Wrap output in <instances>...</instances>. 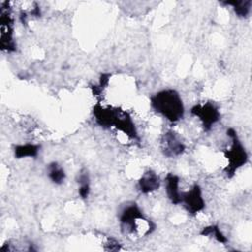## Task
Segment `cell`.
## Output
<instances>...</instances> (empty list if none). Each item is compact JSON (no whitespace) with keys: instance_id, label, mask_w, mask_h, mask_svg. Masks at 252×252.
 <instances>
[{"instance_id":"7","label":"cell","mask_w":252,"mask_h":252,"mask_svg":"<svg viewBox=\"0 0 252 252\" xmlns=\"http://www.w3.org/2000/svg\"><path fill=\"white\" fill-rule=\"evenodd\" d=\"M111 127H114L118 131L122 132L130 139L139 141V135H138L137 128L135 126V123H134L131 115L127 111L121 110V109H118L115 107Z\"/></svg>"},{"instance_id":"2","label":"cell","mask_w":252,"mask_h":252,"mask_svg":"<svg viewBox=\"0 0 252 252\" xmlns=\"http://www.w3.org/2000/svg\"><path fill=\"white\" fill-rule=\"evenodd\" d=\"M227 136L231 140L230 148L223 152L224 157L227 159V165L224 168V172L227 177L231 178L234 176L235 172L242 167L248 161V154L243 146L242 142L239 140L236 131L233 128H228L226 131Z\"/></svg>"},{"instance_id":"3","label":"cell","mask_w":252,"mask_h":252,"mask_svg":"<svg viewBox=\"0 0 252 252\" xmlns=\"http://www.w3.org/2000/svg\"><path fill=\"white\" fill-rule=\"evenodd\" d=\"M118 219L122 231L128 233L138 232L140 230V222L149 220L135 202L126 203L120 210Z\"/></svg>"},{"instance_id":"9","label":"cell","mask_w":252,"mask_h":252,"mask_svg":"<svg viewBox=\"0 0 252 252\" xmlns=\"http://www.w3.org/2000/svg\"><path fill=\"white\" fill-rule=\"evenodd\" d=\"M166 196L173 205L181 204V193L179 190V177L174 173H168L164 178Z\"/></svg>"},{"instance_id":"1","label":"cell","mask_w":252,"mask_h":252,"mask_svg":"<svg viewBox=\"0 0 252 252\" xmlns=\"http://www.w3.org/2000/svg\"><path fill=\"white\" fill-rule=\"evenodd\" d=\"M151 106L157 113L172 123L181 120L185 112L182 98L174 89H164L152 95Z\"/></svg>"},{"instance_id":"14","label":"cell","mask_w":252,"mask_h":252,"mask_svg":"<svg viewBox=\"0 0 252 252\" xmlns=\"http://www.w3.org/2000/svg\"><path fill=\"white\" fill-rule=\"evenodd\" d=\"M200 234L202 236H210V237H213L214 239H216L218 242L220 243H223L225 244L228 239L226 238V236L221 232L220 228L219 227V225H216V224H212V225H208L206 227H204Z\"/></svg>"},{"instance_id":"6","label":"cell","mask_w":252,"mask_h":252,"mask_svg":"<svg viewBox=\"0 0 252 252\" xmlns=\"http://www.w3.org/2000/svg\"><path fill=\"white\" fill-rule=\"evenodd\" d=\"M160 148L165 157L173 158L182 155L185 152L186 146L176 132L168 130L161 137Z\"/></svg>"},{"instance_id":"5","label":"cell","mask_w":252,"mask_h":252,"mask_svg":"<svg viewBox=\"0 0 252 252\" xmlns=\"http://www.w3.org/2000/svg\"><path fill=\"white\" fill-rule=\"evenodd\" d=\"M181 205L191 216H195L205 209V200L199 184L196 183L188 191L181 193Z\"/></svg>"},{"instance_id":"8","label":"cell","mask_w":252,"mask_h":252,"mask_svg":"<svg viewBox=\"0 0 252 252\" xmlns=\"http://www.w3.org/2000/svg\"><path fill=\"white\" fill-rule=\"evenodd\" d=\"M159 176L152 169L147 170L138 180V189L142 194L153 193L160 187Z\"/></svg>"},{"instance_id":"10","label":"cell","mask_w":252,"mask_h":252,"mask_svg":"<svg viewBox=\"0 0 252 252\" xmlns=\"http://www.w3.org/2000/svg\"><path fill=\"white\" fill-rule=\"evenodd\" d=\"M40 150V145L37 144H22L16 145L14 147V156L16 158H35L37 157Z\"/></svg>"},{"instance_id":"12","label":"cell","mask_w":252,"mask_h":252,"mask_svg":"<svg viewBox=\"0 0 252 252\" xmlns=\"http://www.w3.org/2000/svg\"><path fill=\"white\" fill-rule=\"evenodd\" d=\"M222 4L231 6L235 15L239 18H246L250 14L251 10V0H234V1H225Z\"/></svg>"},{"instance_id":"4","label":"cell","mask_w":252,"mask_h":252,"mask_svg":"<svg viewBox=\"0 0 252 252\" xmlns=\"http://www.w3.org/2000/svg\"><path fill=\"white\" fill-rule=\"evenodd\" d=\"M190 112L201 121L205 131H210L220 118L219 107L212 101L195 104Z\"/></svg>"},{"instance_id":"11","label":"cell","mask_w":252,"mask_h":252,"mask_svg":"<svg viewBox=\"0 0 252 252\" xmlns=\"http://www.w3.org/2000/svg\"><path fill=\"white\" fill-rule=\"evenodd\" d=\"M47 170V176L50 179V181L56 185H60L64 182L66 178V173L61 164H59L57 161H51L46 166Z\"/></svg>"},{"instance_id":"13","label":"cell","mask_w":252,"mask_h":252,"mask_svg":"<svg viewBox=\"0 0 252 252\" xmlns=\"http://www.w3.org/2000/svg\"><path fill=\"white\" fill-rule=\"evenodd\" d=\"M77 183L79 184V188H78L79 196L83 200L88 199L91 192V180H90V175L86 169H82L80 173H78Z\"/></svg>"}]
</instances>
